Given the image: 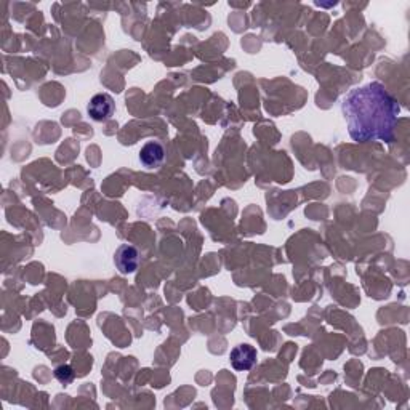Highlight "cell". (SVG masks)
Masks as SVG:
<instances>
[{
	"instance_id": "5b68a950",
	"label": "cell",
	"mask_w": 410,
	"mask_h": 410,
	"mask_svg": "<svg viewBox=\"0 0 410 410\" xmlns=\"http://www.w3.org/2000/svg\"><path fill=\"white\" fill-rule=\"evenodd\" d=\"M165 161V148L159 141H148L140 151V162L146 168H157Z\"/></svg>"
},
{
	"instance_id": "3957f363",
	"label": "cell",
	"mask_w": 410,
	"mask_h": 410,
	"mask_svg": "<svg viewBox=\"0 0 410 410\" xmlns=\"http://www.w3.org/2000/svg\"><path fill=\"white\" fill-rule=\"evenodd\" d=\"M114 265L120 274H131V272H135L140 265L138 250L129 244L120 245L114 254Z\"/></svg>"
},
{
	"instance_id": "7a4b0ae2",
	"label": "cell",
	"mask_w": 410,
	"mask_h": 410,
	"mask_svg": "<svg viewBox=\"0 0 410 410\" xmlns=\"http://www.w3.org/2000/svg\"><path fill=\"white\" fill-rule=\"evenodd\" d=\"M114 109H115V103L111 95L108 93L95 95L87 106L88 115H90L95 122H104V120L111 119L114 114Z\"/></svg>"
},
{
	"instance_id": "8992f818",
	"label": "cell",
	"mask_w": 410,
	"mask_h": 410,
	"mask_svg": "<svg viewBox=\"0 0 410 410\" xmlns=\"http://www.w3.org/2000/svg\"><path fill=\"white\" fill-rule=\"evenodd\" d=\"M55 377H56L58 382L63 383V385H69V383L74 382L76 372H74V369H72L71 366L61 364V366H58L56 369H55Z\"/></svg>"
},
{
	"instance_id": "277c9868",
	"label": "cell",
	"mask_w": 410,
	"mask_h": 410,
	"mask_svg": "<svg viewBox=\"0 0 410 410\" xmlns=\"http://www.w3.org/2000/svg\"><path fill=\"white\" fill-rule=\"evenodd\" d=\"M229 361H231V366H233L236 370L239 372L250 370L256 362V350L254 348V346L247 343L236 346V348H233V351H231Z\"/></svg>"
},
{
	"instance_id": "6da1fadb",
	"label": "cell",
	"mask_w": 410,
	"mask_h": 410,
	"mask_svg": "<svg viewBox=\"0 0 410 410\" xmlns=\"http://www.w3.org/2000/svg\"><path fill=\"white\" fill-rule=\"evenodd\" d=\"M341 113L354 141L391 143L401 108L383 83L370 82L346 95L341 101Z\"/></svg>"
}]
</instances>
